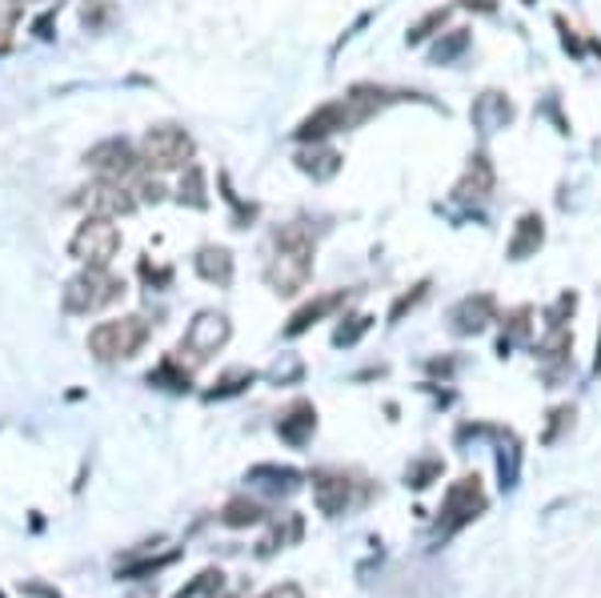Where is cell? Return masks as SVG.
<instances>
[{
  "label": "cell",
  "instance_id": "obj_32",
  "mask_svg": "<svg viewBox=\"0 0 601 598\" xmlns=\"http://www.w3.org/2000/svg\"><path fill=\"white\" fill-rule=\"evenodd\" d=\"M450 12L453 9H433V12H426V16H421V21H417L413 29H409V33H405V41H409V45H426L429 36H438L441 29H445Z\"/></svg>",
  "mask_w": 601,
  "mask_h": 598
},
{
  "label": "cell",
  "instance_id": "obj_26",
  "mask_svg": "<svg viewBox=\"0 0 601 598\" xmlns=\"http://www.w3.org/2000/svg\"><path fill=\"white\" fill-rule=\"evenodd\" d=\"M300 530H305V522H300L297 515H285V527H273V534H269V539H261V546H257V554H261V558H269V554H277V551H285V546H290V542H297L300 539Z\"/></svg>",
  "mask_w": 601,
  "mask_h": 598
},
{
  "label": "cell",
  "instance_id": "obj_41",
  "mask_svg": "<svg viewBox=\"0 0 601 598\" xmlns=\"http://www.w3.org/2000/svg\"><path fill=\"white\" fill-rule=\"evenodd\" d=\"M261 598H305V595H300L297 583H277V587H269Z\"/></svg>",
  "mask_w": 601,
  "mask_h": 598
},
{
  "label": "cell",
  "instance_id": "obj_35",
  "mask_svg": "<svg viewBox=\"0 0 601 598\" xmlns=\"http://www.w3.org/2000/svg\"><path fill=\"white\" fill-rule=\"evenodd\" d=\"M574 309H578V294H562L549 309H545V329L566 326L569 317H574Z\"/></svg>",
  "mask_w": 601,
  "mask_h": 598
},
{
  "label": "cell",
  "instance_id": "obj_8",
  "mask_svg": "<svg viewBox=\"0 0 601 598\" xmlns=\"http://www.w3.org/2000/svg\"><path fill=\"white\" fill-rule=\"evenodd\" d=\"M358 125H365V117H361V109L353 105L345 93L337 97V101H325V105L313 109L309 117L293 129V137H297L300 145H309V142H325V137H333V133L358 129Z\"/></svg>",
  "mask_w": 601,
  "mask_h": 598
},
{
  "label": "cell",
  "instance_id": "obj_17",
  "mask_svg": "<svg viewBox=\"0 0 601 598\" xmlns=\"http://www.w3.org/2000/svg\"><path fill=\"white\" fill-rule=\"evenodd\" d=\"M545 246V217L537 210L521 213L513 234H509V246H506V258L509 261H525V258H537V249Z\"/></svg>",
  "mask_w": 601,
  "mask_h": 598
},
{
  "label": "cell",
  "instance_id": "obj_4",
  "mask_svg": "<svg viewBox=\"0 0 601 598\" xmlns=\"http://www.w3.org/2000/svg\"><path fill=\"white\" fill-rule=\"evenodd\" d=\"M69 253L81 261V266L109 270L113 258L121 253V225H116L113 217H93V213H89V217L77 225V234H72Z\"/></svg>",
  "mask_w": 601,
  "mask_h": 598
},
{
  "label": "cell",
  "instance_id": "obj_34",
  "mask_svg": "<svg viewBox=\"0 0 601 598\" xmlns=\"http://www.w3.org/2000/svg\"><path fill=\"white\" fill-rule=\"evenodd\" d=\"M438 474H441V458H421V462H413V466L405 470V482H409L413 490H426Z\"/></svg>",
  "mask_w": 601,
  "mask_h": 598
},
{
  "label": "cell",
  "instance_id": "obj_25",
  "mask_svg": "<svg viewBox=\"0 0 601 598\" xmlns=\"http://www.w3.org/2000/svg\"><path fill=\"white\" fill-rule=\"evenodd\" d=\"M469 41H474V36H469V29H450V33L441 36L438 45L429 48V60H433V65H453V60H457L465 48H469Z\"/></svg>",
  "mask_w": 601,
  "mask_h": 598
},
{
  "label": "cell",
  "instance_id": "obj_3",
  "mask_svg": "<svg viewBox=\"0 0 601 598\" xmlns=\"http://www.w3.org/2000/svg\"><path fill=\"white\" fill-rule=\"evenodd\" d=\"M121 297H125V278L84 266L77 278H69L60 302H65V314L89 317V314H97V309H109V305L121 302Z\"/></svg>",
  "mask_w": 601,
  "mask_h": 598
},
{
  "label": "cell",
  "instance_id": "obj_28",
  "mask_svg": "<svg viewBox=\"0 0 601 598\" xmlns=\"http://www.w3.org/2000/svg\"><path fill=\"white\" fill-rule=\"evenodd\" d=\"M220 522H225V527H257V522H265V506L249 503V498H233V503L220 510Z\"/></svg>",
  "mask_w": 601,
  "mask_h": 598
},
{
  "label": "cell",
  "instance_id": "obj_13",
  "mask_svg": "<svg viewBox=\"0 0 601 598\" xmlns=\"http://www.w3.org/2000/svg\"><path fill=\"white\" fill-rule=\"evenodd\" d=\"M489 321H498V302H494V294H469L450 309V329L457 338H474V334L489 329Z\"/></svg>",
  "mask_w": 601,
  "mask_h": 598
},
{
  "label": "cell",
  "instance_id": "obj_20",
  "mask_svg": "<svg viewBox=\"0 0 601 598\" xmlns=\"http://www.w3.org/2000/svg\"><path fill=\"white\" fill-rule=\"evenodd\" d=\"M193 270H197L208 285H229L233 282V253L225 246H201L197 258H193Z\"/></svg>",
  "mask_w": 601,
  "mask_h": 598
},
{
  "label": "cell",
  "instance_id": "obj_2",
  "mask_svg": "<svg viewBox=\"0 0 601 598\" xmlns=\"http://www.w3.org/2000/svg\"><path fill=\"white\" fill-rule=\"evenodd\" d=\"M149 321L140 314L113 317V321H101V326L89 329V353L97 362H128L133 353H140V346L149 341Z\"/></svg>",
  "mask_w": 601,
  "mask_h": 598
},
{
  "label": "cell",
  "instance_id": "obj_43",
  "mask_svg": "<svg viewBox=\"0 0 601 598\" xmlns=\"http://www.w3.org/2000/svg\"><path fill=\"white\" fill-rule=\"evenodd\" d=\"M557 29H562V41H566L569 53H574V57H581V41H578V36H574V29H569V24L562 21V16H557Z\"/></svg>",
  "mask_w": 601,
  "mask_h": 598
},
{
  "label": "cell",
  "instance_id": "obj_29",
  "mask_svg": "<svg viewBox=\"0 0 601 598\" xmlns=\"http://www.w3.org/2000/svg\"><path fill=\"white\" fill-rule=\"evenodd\" d=\"M518 470H521V450H518V438L513 435H501V450H498V474H501V486L513 490L518 486Z\"/></svg>",
  "mask_w": 601,
  "mask_h": 598
},
{
  "label": "cell",
  "instance_id": "obj_12",
  "mask_svg": "<svg viewBox=\"0 0 601 598\" xmlns=\"http://www.w3.org/2000/svg\"><path fill=\"white\" fill-rule=\"evenodd\" d=\"M494 189H498V169H494L486 153H474L469 165H465V173L453 185V201L457 205H481V201L494 198Z\"/></svg>",
  "mask_w": 601,
  "mask_h": 598
},
{
  "label": "cell",
  "instance_id": "obj_14",
  "mask_svg": "<svg viewBox=\"0 0 601 598\" xmlns=\"http://www.w3.org/2000/svg\"><path fill=\"white\" fill-rule=\"evenodd\" d=\"M537 362H542V374L549 386L562 382V374L574 365V334L566 326L545 329V338L537 341Z\"/></svg>",
  "mask_w": 601,
  "mask_h": 598
},
{
  "label": "cell",
  "instance_id": "obj_42",
  "mask_svg": "<svg viewBox=\"0 0 601 598\" xmlns=\"http://www.w3.org/2000/svg\"><path fill=\"white\" fill-rule=\"evenodd\" d=\"M140 278H145V282H157V285H169V278H173V273H169V270H152L149 261H140Z\"/></svg>",
  "mask_w": 601,
  "mask_h": 598
},
{
  "label": "cell",
  "instance_id": "obj_36",
  "mask_svg": "<svg viewBox=\"0 0 601 598\" xmlns=\"http://www.w3.org/2000/svg\"><path fill=\"white\" fill-rule=\"evenodd\" d=\"M220 587H225V575L220 571H205V575H197V583L185 590H177V598H197V595H220Z\"/></svg>",
  "mask_w": 601,
  "mask_h": 598
},
{
  "label": "cell",
  "instance_id": "obj_9",
  "mask_svg": "<svg viewBox=\"0 0 601 598\" xmlns=\"http://www.w3.org/2000/svg\"><path fill=\"white\" fill-rule=\"evenodd\" d=\"M84 165H89L97 177H104V181H125V177L137 173L145 161H140V149H133L125 137H104V142H97L93 149L84 153Z\"/></svg>",
  "mask_w": 601,
  "mask_h": 598
},
{
  "label": "cell",
  "instance_id": "obj_24",
  "mask_svg": "<svg viewBox=\"0 0 601 598\" xmlns=\"http://www.w3.org/2000/svg\"><path fill=\"white\" fill-rule=\"evenodd\" d=\"M177 201L189 205V210H208V193H205V169L197 161L189 165L185 177H181V185H177Z\"/></svg>",
  "mask_w": 601,
  "mask_h": 598
},
{
  "label": "cell",
  "instance_id": "obj_30",
  "mask_svg": "<svg viewBox=\"0 0 601 598\" xmlns=\"http://www.w3.org/2000/svg\"><path fill=\"white\" fill-rule=\"evenodd\" d=\"M81 21L89 33H109V29L116 24V4L113 0H84Z\"/></svg>",
  "mask_w": 601,
  "mask_h": 598
},
{
  "label": "cell",
  "instance_id": "obj_11",
  "mask_svg": "<svg viewBox=\"0 0 601 598\" xmlns=\"http://www.w3.org/2000/svg\"><path fill=\"white\" fill-rule=\"evenodd\" d=\"M313 503L325 518L345 515L349 506L358 503V482L349 478L345 470H313Z\"/></svg>",
  "mask_w": 601,
  "mask_h": 598
},
{
  "label": "cell",
  "instance_id": "obj_38",
  "mask_svg": "<svg viewBox=\"0 0 601 598\" xmlns=\"http://www.w3.org/2000/svg\"><path fill=\"white\" fill-rule=\"evenodd\" d=\"M21 0H0V53H9V33L16 29Z\"/></svg>",
  "mask_w": 601,
  "mask_h": 598
},
{
  "label": "cell",
  "instance_id": "obj_6",
  "mask_svg": "<svg viewBox=\"0 0 601 598\" xmlns=\"http://www.w3.org/2000/svg\"><path fill=\"white\" fill-rule=\"evenodd\" d=\"M197 157V145L189 137L185 129H177V125H157L140 137V161L157 169V173H169V169H189Z\"/></svg>",
  "mask_w": 601,
  "mask_h": 598
},
{
  "label": "cell",
  "instance_id": "obj_10",
  "mask_svg": "<svg viewBox=\"0 0 601 598\" xmlns=\"http://www.w3.org/2000/svg\"><path fill=\"white\" fill-rule=\"evenodd\" d=\"M84 213H93V217H128V213L137 210V198H133V189H125V181H104L97 177L93 185L81 189V198H77Z\"/></svg>",
  "mask_w": 601,
  "mask_h": 598
},
{
  "label": "cell",
  "instance_id": "obj_47",
  "mask_svg": "<svg viewBox=\"0 0 601 598\" xmlns=\"http://www.w3.org/2000/svg\"><path fill=\"white\" fill-rule=\"evenodd\" d=\"M0 598H4V595H0Z\"/></svg>",
  "mask_w": 601,
  "mask_h": 598
},
{
  "label": "cell",
  "instance_id": "obj_45",
  "mask_svg": "<svg viewBox=\"0 0 601 598\" xmlns=\"http://www.w3.org/2000/svg\"><path fill=\"white\" fill-rule=\"evenodd\" d=\"M48 29H53V12H48V16H41V21H36V36H41V41H48Z\"/></svg>",
  "mask_w": 601,
  "mask_h": 598
},
{
  "label": "cell",
  "instance_id": "obj_5",
  "mask_svg": "<svg viewBox=\"0 0 601 598\" xmlns=\"http://www.w3.org/2000/svg\"><path fill=\"white\" fill-rule=\"evenodd\" d=\"M486 490H481V478L477 474H465L445 490V503H441V518H438V539H453L457 530H465L477 515H486Z\"/></svg>",
  "mask_w": 601,
  "mask_h": 598
},
{
  "label": "cell",
  "instance_id": "obj_33",
  "mask_svg": "<svg viewBox=\"0 0 601 598\" xmlns=\"http://www.w3.org/2000/svg\"><path fill=\"white\" fill-rule=\"evenodd\" d=\"M300 374H305V362H300L297 353H281L277 362L269 365V382H273V386H290Z\"/></svg>",
  "mask_w": 601,
  "mask_h": 598
},
{
  "label": "cell",
  "instance_id": "obj_31",
  "mask_svg": "<svg viewBox=\"0 0 601 598\" xmlns=\"http://www.w3.org/2000/svg\"><path fill=\"white\" fill-rule=\"evenodd\" d=\"M373 329V314H349L341 317V326L333 329V346H358Z\"/></svg>",
  "mask_w": 601,
  "mask_h": 598
},
{
  "label": "cell",
  "instance_id": "obj_7",
  "mask_svg": "<svg viewBox=\"0 0 601 598\" xmlns=\"http://www.w3.org/2000/svg\"><path fill=\"white\" fill-rule=\"evenodd\" d=\"M229 338H233L229 317L220 314V309H201V314L189 321L185 338H181V346H177V358H181V362L189 358L193 365H201V362H208L213 353L225 350Z\"/></svg>",
  "mask_w": 601,
  "mask_h": 598
},
{
  "label": "cell",
  "instance_id": "obj_21",
  "mask_svg": "<svg viewBox=\"0 0 601 598\" xmlns=\"http://www.w3.org/2000/svg\"><path fill=\"white\" fill-rule=\"evenodd\" d=\"M145 382L157 390H169V394H185V390L193 386V374H189V365L181 362V358H161V362L149 370Z\"/></svg>",
  "mask_w": 601,
  "mask_h": 598
},
{
  "label": "cell",
  "instance_id": "obj_23",
  "mask_svg": "<svg viewBox=\"0 0 601 598\" xmlns=\"http://www.w3.org/2000/svg\"><path fill=\"white\" fill-rule=\"evenodd\" d=\"M249 482L265 486V490H277V494H293L300 486V474L290 466H253L249 470Z\"/></svg>",
  "mask_w": 601,
  "mask_h": 598
},
{
  "label": "cell",
  "instance_id": "obj_18",
  "mask_svg": "<svg viewBox=\"0 0 601 598\" xmlns=\"http://www.w3.org/2000/svg\"><path fill=\"white\" fill-rule=\"evenodd\" d=\"M277 435H281V442H285V447L300 450L313 435H317V406H313V402H305V398H297L290 410L281 414Z\"/></svg>",
  "mask_w": 601,
  "mask_h": 598
},
{
  "label": "cell",
  "instance_id": "obj_1",
  "mask_svg": "<svg viewBox=\"0 0 601 598\" xmlns=\"http://www.w3.org/2000/svg\"><path fill=\"white\" fill-rule=\"evenodd\" d=\"M313 258H317V246H313V234L300 222L281 225L273 234V253H269L265 266V285L277 297L300 294L313 278Z\"/></svg>",
  "mask_w": 601,
  "mask_h": 598
},
{
  "label": "cell",
  "instance_id": "obj_37",
  "mask_svg": "<svg viewBox=\"0 0 601 598\" xmlns=\"http://www.w3.org/2000/svg\"><path fill=\"white\" fill-rule=\"evenodd\" d=\"M426 294H429V282H417L413 290H409V294H401L394 302V309H389V321H401V317L409 314V309H417V305L426 302Z\"/></svg>",
  "mask_w": 601,
  "mask_h": 598
},
{
  "label": "cell",
  "instance_id": "obj_19",
  "mask_svg": "<svg viewBox=\"0 0 601 598\" xmlns=\"http://www.w3.org/2000/svg\"><path fill=\"white\" fill-rule=\"evenodd\" d=\"M341 305H349V290H333V294H321L305 302L297 314L290 317V326H285V338H300V334H309L317 321H325L329 314H337Z\"/></svg>",
  "mask_w": 601,
  "mask_h": 598
},
{
  "label": "cell",
  "instance_id": "obj_16",
  "mask_svg": "<svg viewBox=\"0 0 601 598\" xmlns=\"http://www.w3.org/2000/svg\"><path fill=\"white\" fill-rule=\"evenodd\" d=\"M469 117H474V125L481 133H498V129H506V125H513L518 109H513V101H509L501 89H486V93L474 101Z\"/></svg>",
  "mask_w": 601,
  "mask_h": 598
},
{
  "label": "cell",
  "instance_id": "obj_44",
  "mask_svg": "<svg viewBox=\"0 0 601 598\" xmlns=\"http://www.w3.org/2000/svg\"><path fill=\"white\" fill-rule=\"evenodd\" d=\"M465 9H477V12H494L498 9V0H462Z\"/></svg>",
  "mask_w": 601,
  "mask_h": 598
},
{
  "label": "cell",
  "instance_id": "obj_15",
  "mask_svg": "<svg viewBox=\"0 0 601 598\" xmlns=\"http://www.w3.org/2000/svg\"><path fill=\"white\" fill-rule=\"evenodd\" d=\"M293 165H297L305 177H313V181H333V177L341 173L345 157H341L333 145L309 142V145H300V149L293 153Z\"/></svg>",
  "mask_w": 601,
  "mask_h": 598
},
{
  "label": "cell",
  "instance_id": "obj_22",
  "mask_svg": "<svg viewBox=\"0 0 601 598\" xmlns=\"http://www.w3.org/2000/svg\"><path fill=\"white\" fill-rule=\"evenodd\" d=\"M533 334V309L530 305H518L513 314H506V321H501V338H498V353L501 358H509V353L518 350L521 341H530Z\"/></svg>",
  "mask_w": 601,
  "mask_h": 598
},
{
  "label": "cell",
  "instance_id": "obj_39",
  "mask_svg": "<svg viewBox=\"0 0 601 598\" xmlns=\"http://www.w3.org/2000/svg\"><path fill=\"white\" fill-rule=\"evenodd\" d=\"M549 418H554V422H549V430H545V442H557V430L574 422V406H557Z\"/></svg>",
  "mask_w": 601,
  "mask_h": 598
},
{
  "label": "cell",
  "instance_id": "obj_40",
  "mask_svg": "<svg viewBox=\"0 0 601 598\" xmlns=\"http://www.w3.org/2000/svg\"><path fill=\"white\" fill-rule=\"evenodd\" d=\"M137 193H140V198H145V201H152V205H157V201L165 198V185H161V181H157V177H140Z\"/></svg>",
  "mask_w": 601,
  "mask_h": 598
},
{
  "label": "cell",
  "instance_id": "obj_27",
  "mask_svg": "<svg viewBox=\"0 0 601 598\" xmlns=\"http://www.w3.org/2000/svg\"><path fill=\"white\" fill-rule=\"evenodd\" d=\"M257 374L253 370H229L225 377H217V386L208 390L205 402H225V398H237V394H245V390L253 386Z\"/></svg>",
  "mask_w": 601,
  "mask_h": 598
},
{
  "label": "cell",
  "instance_id": "obj_46",
  "mask_svg": "<svg viewBox=\"0 0 601 598\" xmlns=\"http://www.w3.org/2000/svg\"><path fill=\"white\" fill-rule=\"evenodd\" d=\"M525 4H533V0H525Z\"/></svg>",
  "mask_w": 601,
  "mask_h": 598
}]
</instances>
